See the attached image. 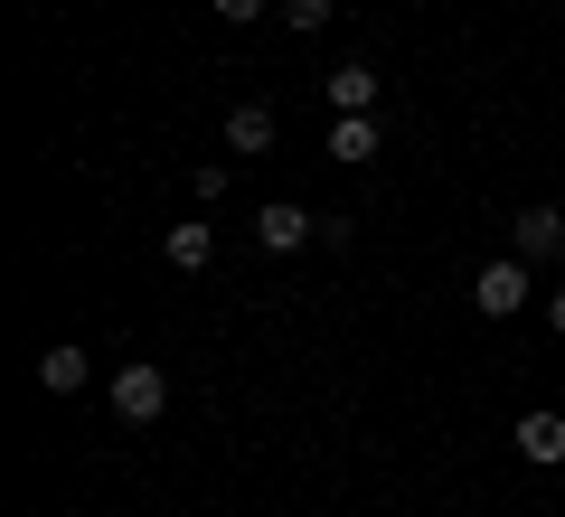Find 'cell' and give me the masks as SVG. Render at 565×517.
Segmentation results:
<instances>
[{"label": "cell", "mask_w": 565, "mask_h": 517, "mask_svg": "<svg viewBox=\"0 0 565 517\" xmlns=\"http://www.w3.org/2000/svg\"><path fill=\"white\" fill-rule=\"evenodd\" d=\"M386 141H377V114H330V160H349V170H367Z\"/></svg>", "instance_id": "9"}, {"label": "cell", "mask_w": 565, "mask_h": 517, "mask_svg": "<svg viewBox=\"0 0 565 517\" xmlns=\"http://www.w3.org/2000/svg\"><path fill=\"white\" fill-rule=\"evenodd\" d=\"M321 95H330V114H377V66H359V57H349V66H330V76H321Z\"/></svg>", "instance_id": "7"}, {"label": "cell", "mask_w": 565, "mask_h": 517, "mask_svg": "<svg viewBox=\"0 0 565 517\" xmlns=\"http://www.w3.org/2000/svg\"><path fill=\"white\" fill-rule=\"evenodd\" d=\"M189 189H199V207H217V198H226V170H217V160H199V170H189Z\"/></svg>", "instance_id": "12"}, {"label": "cell", "mask_w": 565, "mask_h": 517, "mask_svg": "<svg viewBox=\"0 0 565 517\" xmlns=\"http://www.w3.org/2000/svg\"><path fill=\"white\" fill-rule=\"evenodd\" d=\"M274 132H282V122H274V104H236V114H226V151H236V160H264V151H274Z\"/></svg>", "instance_id": "6"}, {"label": "cell", "mask_w": 565, "mask_h": 517, "mask_svg": "<svg viewBox=\"0 0 565 517\" xmlns=\"http://www.w3.org/2000/svg\"><path fill=\"white\" fill-rule=\"evenodd\" d=\"M527 301H537L527 255H500V263H481V273H471V311H481V320H519Z\"/></svg>", "instance_id": "1"}, {"label": "cell", "mask_w": 565, "mask_h": 517, "mask_svg": "<svg viewBox=\"0 0 565 517\" xmlns=\"http://www.w3.org/2000/svg\"><path fill=\"white\" fill-rule=\"evenodd\" d=\"M340 20V0H282V29H330Z\"/></svg>", "instance_id": "11"}, {"label": "cell", "mask_w": 565, "mask_h": 517, "mask_svg": "<svg viewBox=\"0 0 565 517\" xmlns=\"http://www.w3.org/2000/svg\"><path fill=\"white\" fill-rule=\"evenodd\" d=\"M104 396H114V414H122V423H161V414H170V377H161L151 358L114 367V377H104Z\"/></svg>", "instance_id": "2"}, {"label": "cell", "mask_w": 565, "mask_h": 517, "mask_svg": "<svg viewBox=\"0 0 565 517\" xmlns=\"http://www.w3.org/2000/svg\"><path fill=\"white\" fill-rule=\"evenodd\" d=\"M255 245H264V255H302V245H321V217L292 207V198H274V207L255 217Z\"/></svg>", "instance_id": "4"}, {"label": "cell", "mask_w": 565, "mask_h": 517, "mask_svg": "<svg viewBox=\"0 0 565 517\" xmlns=\"http://www.w3.org/2000/svg\"><path fill=\"white\" fill-rule=\"evenodd\" d=\"M509 255H527V263H556L565 255V207H519V217H509Z\"/></svg>", "instance_id": "3"}, {"label": "cell", "mask_w": 565, "mask_h": 517, "mask_svg": "<svg viewBox=\"0 0 565 517\" xmlns=\"http://www.w3.org/2000/svg\"><path fill=\"white\" fill-rule=\"evenodd\" d=\"M161 255H170V273H207V263H217V226H207V217L170 226V236H161Z\"/></svg>", "instance_id": "8"}, {"label": "cell", "mask_w": 565, "mask_h": 517, "mask_svg": "<svg viewBox=\"0 0 565 517\" xmlns=\"http://www.w3.org/2000/svg\"><path fill=\"white\" fill-rule=\"evenodd\" d=\"M85 377H95V367H85V348H76V338H57V348L39 358V386H47V396H76Z\"/></svg>", "instance_id": "10"}, {"label": "cell", "mask_w": 565, "mask_h": 517, "mask_svg": "<svg viewBox=\"0 0 565 517\" xmlns=\"http://www.w3.org/2000/svg\"><path fill=\"white\" fill-rule=\"evenodd\" d=\"M546 320H556V330H565V292H546Z\"/></svg>", "instance_id": "14"}, {"label": "cell", "mask_w": 565, "mask_h": 517, "mask_svg": "<svg viewBox=\"0 0 565 517\" xmlns=\"http://www.w3.org/2000/svg\"><path fill=\"white\" fill-rule=\"evenodd\" d=\"M264 10H274V0H217V20H236V29H245V20H264Z\"/></svg>", "instance_id": "13"}, {"label": "cell", "mask_w": 565, "mask_h": 517, "mask_svg": "<svg viewBox=\"0 0 565 517\" xmlns=\"http://www.w3.org/2000/svg\"><path fill=\"white\" fill-rule=\"evenodd\" d=\"M519 461H537V471H565V414L556 405H537V414H519Z\"/></svg>", "instance_id": "5"}]
</instances>
